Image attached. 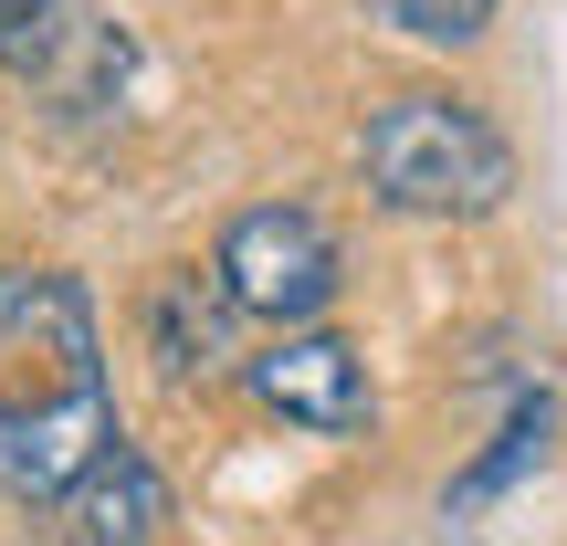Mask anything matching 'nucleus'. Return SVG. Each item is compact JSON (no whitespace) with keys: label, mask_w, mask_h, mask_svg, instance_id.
Returning a JSON list of instances; mask_svg holds the SVG:
<instances>
[{"label":"nucleus","mask_w":567,"mask_h":546,"mask_svg":"<svg viewBox=\"0 0 567 546\" xmlns=\"http://www.w3.org/2000/svg\"><path fill=\"white\" fill-rule=\"evenodd\" d=\"M252 400H264L274 421H295V431H326V442H347V431L379 421L368 358L347 337H326V326H284L264 358H252Z\"/></svg>","instance_id":"obj_4"},{"label":"nucleus","mask_w":567,"mask_h":546,"mask_svg":"<svg viewBox=\"0 0 567 546\" xmlns=\"http://www.w3.org/2000/svg\"><path fill=\"white\" fill-rule=\"evenodd\" d=\"M536 452H547V400H526V410H515V431H505V442H494L484 463L463 473V484H452V505H484V494H494V484H515Z\"/></svg>","instance_id":"obj_8"},{"label":"nucleus","mask_w":567,"mask_h":546,"mask_svg":"<svg viewBox=\"0 0 567 546\" xmlns=\"http://www.w3.org/2000/svg\"><path fill=\"white\" fill-rule=\"evenodd\" d=\"M389 21L421 32V42H473V32L494 21V0H389Z\"/></svg>","instance_id":"obj_9"},{"label":"nucleus","mask_w":567,"mask_h":546,"mask_svg":"<svg viewBox=\"0 0 567 546\" xmlns=\"http://www.w3.org/2000/svg\"><path fill=\"white\" fill-rule=\"evenodd\" d=\"M358 168H368V189H379L389 210H410V222H484V210L515 189L505 126H494L484 105H463V95H431V84L368 105Z\"/></svg>","instance_id":"obj_2"},{"label":"nucleus","mask_w":567,"mask_h":546,"mask_svg":"<svg viewBox=\"0 0 567 546\" xmlns=\"http://www.w3.org/2000/svg\"><path fill=\"white\" fill-rule=\"evenodd\" d=\"M221 305H231V295H221ZM221 305L200 295V274H168V284H158V358H168V379L221 368Z\"/></svg>","instance_id":"obj_6"},{"label":"nucleus","mask_w":567,"mask_h":546,"mask_svg":"<svg viewBox=\"0 0 567 546\" xmlns=\"http://www.w3.org/2000/svg\"><path fill=\"white\" fill-rule=\"evenodd\" d=\"M53 536L63 546H158L168 536V473L147 463L137 442L95 452V463L53 494Z\"/></svg>","instance_id":"obj_5"},{"label":"nucleus","mask_w":567,"mask_h":546,"mask_svg":"<svg viewBox=\"0 0 567 546\" xmlns=\"http://www.w3.org/2000/svg\"><path fill=\"white\" fill-rule=\"evenodd\" d=\"M63 32H74V0H0V74H32L63 53Z\"/></svg>","instance_id":"obj_7"},{"label":"nucleus","mask_w":567,"mask_h":546,"mask_svg":"<svg viewBox=\"0 0 567 546\" xmlns=\"http://www.w3.org/2000/svg\"><path fill=\"white\" fill-rule=\"evenodd\" d=\"M116 379L84 274L11 264L0 274V484L21 505H53L95 452H116Z\"/></svg>","instance_id":"obj_1"},{"label":"nucleus","mask_w":567,"mask_h":546,"mask_svg":"<svg viewBox=\"0 0 567 546\" xmlns=\"http://www.w3.org/2000/svg\"><path fill=\"white\" fill-rule=\"evenodd\" d=\"M210 274H221V295L243 305V316L264 326H316L326 305H337V231L316 222L305 200H264L243 210V222L221 231V253H210Z\"/></svg>","instance_id":"obj_3"}]
</instances>
